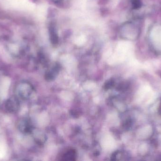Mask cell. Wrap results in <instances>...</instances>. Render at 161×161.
<instances>
[{
  "label": "cell",
  "mask_w": 161,
  "mask_h": 161,
  "mask_svg": "<svg viewBox=\"0 0 161 161\" xmlns=\"http://www.w3.org/2000/svg\"><path fill=\"white\" fill-rule=\"evenodd\" d=\"M33 88L27 82H22L17 85L16 89L17 96L22 99H27L31 95Z\"/></svg>",
  "instance_id": "cell-1"
},
{
  "label": "cell",
  "mask_w": 161,
  "mask_h": 161,
  "mask_svg": "<svg viewBox=\"0 0 161 161\" xmlns=\"http://www.w3.org/2000/svg\"><path fill=\"white\" fill-rule=\"evenodd\" d=\"M20 104L17 96H12L7 100L5 106L6 110L10 113H15L19 109Z\"/></svg>",
  "instance_id": "cell-2"
},
{
  "label": "cell",
  "mask_w": 161,
  "mask_h": 161,
  "mask_svg": "<svg viewBox=\"0 0 161 161\" xmlns=\"http://www.w3.org/2000/svg\"><path fill=\"white\" fill-rule=\"evenodd\" d=\"M18 128L19 131L24 134L30 133L32 131V127L29 120L23 119L20 120L18 123Z\"/></svg>",
  "instance_id": "cell-3"
},
{
  "label": "cell",
  "mask_w": 161,
  "mask_h": 161,
  "mask_svg": "<svg viewBox=\"0 0 161 161\" xmlns=\"http://www.w3.org/2000/svg\"><path fill=\"white\" fill-rule=\"evenodd\" d=\"M75 157H76V153L75 151H69L65 154L64 158H65V160H73Z\"/></svg>",
  "instance_id": "cell-4"
},
{
  "label": "cell",
  "mask_w": 161,
  "mask_h": 161,
  "mask_svg": "<svg viewBox=\"0 0 161 161\" xmlns=\"http://www.w3.org/2000/svg\"><path fill=\"white\" fill-rule=\"evenodd\" d=\"M141 4L139 0H134V7L135 8H139L140 7Z\"/></svg>",
  "instance_id": "cell-5"
},
{
  "label": "cell",
  "mask_w": 161,
  "mask_h": 161,
  "mask_svg": "<svg viewBox=\"0 0 161 161\" xmlns=\"http://www.w3.org/2000/svg\"><path fill=\"white\" fill-rule=\"evenodd\" d=\"M158 111H159V113H160V114H161V102H160V105H159Z\"/></svg>",
  "instance_id": "cell-6"
}]
</instances>
